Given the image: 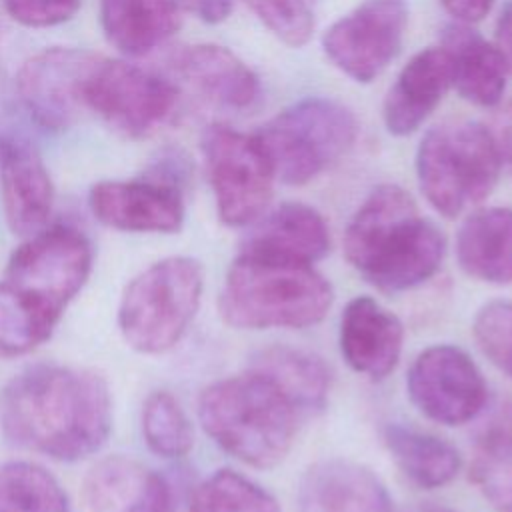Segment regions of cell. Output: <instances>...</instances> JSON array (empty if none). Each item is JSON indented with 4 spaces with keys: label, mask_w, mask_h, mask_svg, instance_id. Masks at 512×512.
Instances as JSON below:
<instances>
[{
    "label": "cell",
    "mask_w": 512,
    "mask_h": 512,
    "mask_svg": "<svg viewBox=\"0 0 512 512\" xmlns=\"http://www.w3.org/2000/svg\"><path fill=\"white\" fill-rule=\"evenodd\" d=\"M106 40L126 56H142L168 40L180 26L174 0H100Z\"/></svg>",
    "instance_id": "obj_22"
},
{
    "label": "cell",
    "mask_w": 512,
    "mask_h": 512,
    "mask_svg": "<svg viewBox=\"0 0 512 512\" xmlns=\"http://www.w3.org/2000/svg\"><path fill=\"white\" fill-rule=\"evenodd\" d=\"M406 24V0H364L324 32L322 48L340 72L366 84L396 58Z\"/></svg>",
    "instance_id": "obj_12"
},
{
    "label": "cell",
    "mask_w": 512,
    "mask_h": 512,
    "mask_svg": "<svg viewBox=\"0 0 512 512\" xmlns=\"http://www.w3.org/2000/svg\"><path fill=\"white\" fill-rule=\"evenodd\" d=\"M254 14L286 44L302 46L314 30L310 0H244Z\"/></svg>",
    "instance_id": "obj_32"
},
{
    "label": "cell",
    "mask_w": 512,
    "mask_h": 512,
    "mask_svg": "<svg viewBox=\"0 0 512 512\" xmlns=\"http://www.w3.org/2000/svg\"><path fill=\"white\" fill-rule=\"evenodd\" d=\"M98 54L50 48L32 56L18 72V94L30 116L44 128L62 130L80 112V86Z\"/></svg>",
    "instance_id": "obj_14"
},
{
    "label": "cell",
    "mask_w": 512,
    "mask_h": 512,
    "mask_svg": "<svg viewBox=\"0 0 512 512\" xmlns=\"http://www.w3.org/2000/svg\"><path fill=\"white\" fill-rule=\"evenodd\" d=\"M146 476L148 472L132 458H104L84 478V504L90 512H122Z\"/></svg>",
    "instance_id": "obj_30"
},
{
    "label": "cell",
    "mask_w": 512,
    "mask_h": 512,
    "mask_svg": "<svg viewBox=\"0 0 512 512\" xmlns=\"http://www.w3.org/2000/svg\"><path fill=\"white\" fill-rule=\"evenodd\" d=\"M202 154L220 220L248 226L260 218L272 198L276 174L256 136L212 124L202 134Z\"/></svg>",
    "instance_id": "obj_9"
},
{
    "label": "cell",
    "mask_w": 512,
    "mask_h": 512,
    "mask_svg": "<svg viewBox=\"0 0 512 512\" xmlns=\"http://www.w3.org/2000/svg\"><path fill=\"white\" fill-rule=\"evenodd\" d=\"M460 268L480 282L512 284V208H480L462 222L456 236Z\"/></svg>",
    "instance_id": "obj_21"
},
{
    "label": "cell",
    "mask_w": 512,
    "mask_h": 512,
    "mask_svg": "<svg viewBox=\"0 0 512 512\" xmlns=\"http://www.w3.org/2000/svg\"><path fill=\"white\" fill-rule=\"evenodd\" d=\"M492 136H494V142L498 146V152H500L502 160L512 162V98L508 100V104L498 114L496 130L492 132Z\"/></svg>",
    "instance_id": "obj_37"
},
{
    "label": "cell",
    "mask_w": 512,
    "mask_h": 512,
    "mask_svg": "<svg viewBox=\"0 0 512 512\" xmlns=\"http://www.w3.org/2000/svg\"><path fill=\"white\" fill-rule=\"evenodd\" d=\"M470 478L494 512H512V416L494 422L478 440Z\"/></svg>",
    "instance_id": "obj_27"
},
{
    "label": "cell",
    "mask_w": 512,
    "mask_h": 512,
    "mask_svg": "<svg viewBox=\"0 0 512 512\" xmlns=\"http://www.w3.org/2000/svg\"><path fill=\"white\" fill-rule=\"evenodd\" d=\"M92 262V244L74 226H44L28 236L0 278V354L24 356L44 344L86 284Z\"/></svg>",
    "instance_id": "obj_2"
},
{
    "label": "cell",
    "mask_w": 512,
    "mask_h": 512,
    "mask_svg": "<svg viewBox=\"0 0 512 512\" xmlns=\"http://www.w3.org/2000/svg\"><path fill=\"white\" fill-rule=\"evenodd\" d=\"M384 444L404 476L420 488L432 490L446 486L460 470L462 460L458 450L436 434L412 426L388 424L384 428Z\"/></svg>",
    "instance_id": "obj_25"
},
{
    "label": "cell",
    "mask_w": 512,
    "mask_h": 512,
    "mask_svg": "<svg viewBox=\"0 0 512 512\" xmlns=\"http://www.w3.org/2000/svg\"><path fill=\"white\" fill-rule=\"evenodd\" d=\"M344 254L366 282L392 294L416 288L438 272L446 238L404 188L382 184L350 218Z\"/></svg>",
    "instance_id": "obj_3"
},
{
    "label": "cell",
    "mask_w": 512,
    "mask_h": 512,
    "mask_svg": "<svg viewBox=\"0 0 512 512\" xmlns=\"http://www.w3.org/2000/svg\"><path fill=\"white\" fill-rule=\"evenodd\" d=\"M254 136L276 178L290 186H302L352 148L358 122L352 110L338 100L310 96L284 108Z\"/></svg>",
    "instance_id": "obj_8"
},
{
    "label": "cell",
    "mask_w": 512,
    "mask_h": 512,
    "mask_svg": "<svg viewBox=\"0 0 512 512\" xmlns=\"http://www.w3.org/2000/svg\"><path fill=\"white\" fill-rule=\"evenodd\" d=\"M204 290V268L192 256L162 258L136 274L118 304V330L140 354L174 348L192 324Z\"/></svg>",
    "instance_id": "obj_6"
},
{
    "label": "cell",
    "mask_w": 512,
    "mask_h": 512,
    "mask_svg": "<svg viewBox=\"0 0 512 512\" xmlns=\"http://www.w3.org/2000/svg\"><path fill=\"white\" fill-rule=\"evenodd\" d=\"M0 196L14 234L32 236L46 226L54 186L40 152L18 132L0 134Z\"/></svg>",
    "instance_id": "obj_15"
},
{
    "label": "cell",
    "mask_w": 512,
    "mask_h": 512,
    "mask_svg": "<svg viewBox=\"0 0 512 512\" xmlns=\"http://www.w3.org/2000/svg\"><path fill=\"white\" fill-rule=\"evenodd\" d=\"M172 64L182 78L218 106L246 110L260 98L256 74L224 46H186L174 54Z\"/></svg>",
    "instance_id": "obj_20"
},
{
    "label": "cell",
    "mask_w": 512,
    "mask_h": 512,
    "mask_svg": "<svg viewBox=\"0 0 512 512\" xmlns=\"http://www.w3.org/2000/svg\"><path fill=\"white\" fill-rule=\"evenodd\" d=\"M240 250L314 264L330 250V230L316 208L302 202H284L252 222Z\"/></svg>",
    "instance_id": "obj_19"
},
{
    "label": "cell",
    "mask_w": 512,
    "mask_h": 512,
    "mask_svg": "<svg viewBox=\"0 0 512 512\" xmlns=\"http://www.w3.org/2000/svg\"><path fill=\"white\" fill-rule=\"evenodd\" d=\"M122 512H174V496L170 484L160 476L148 472L136 496Z\"/></svg>",
    "instance_id": "obj_34"
},
{
    "label": "cell",
    "mask_w": 512,
    "mask_h": 512,
    "mask_svg": "<svg viewBox=\"0 0 512 512\" xmlns=\"http://www.w3.org/2000/svg\"><path fill=\"white\" fill-rule=\"evenodd\" d=\"M296 512H394L382 480L364 464L330 458L312 464L298 484Z\"/></svg>",
    "instance_id": "obj_17"
},
{
    "label": "cell",
    "mask_w": 512,
    "mask_h": 512,
    "mask_svg": "<svg viewBox=\"0 0 512 512\" xmlns=\"http://www.w3.org/2000/svg\"><path fill=\"white\" fill-rule=\"evenodd\" d=\"M422 512H454V510H448V508H426Z\"/></svg>",
    "instance_id": "obj_39"
},
{
    "label": "cell",
    "mask_w": 512,
    "mask_h": 512,
    "mask_svg": "<svg viewBox=\"0 0 512 512\" xmlns=\"http://www.w3.org/2000/svg\"><path fill=\"white\" fill-rule=\"evenodd\" d=\"M250 370L270 380L298 410L318 412L326 406L330 392V370L314 354L292 346H268L252 358Z\"/></svg>",
    "instance_id": "obj_24"
},
{
    "label": "cell",
    "mask_w": 512,
    "mask_h": 512,
    "mask_svg": "<svg viewBox=\"0 0 512 512\" xmlns=\"http://www.w3.org/2000/svg\"><path fill=\"white\" fill-rule=\"evenodd\" d=\"M442 46L452 58V84L460 96L484 108L496 106L502 100L508 70L500 50L468 26H448Z\"/></svg>",
    "instance_id": "obj_23"
},
{
    "label": "cell",
    "mask_w": 512,
    "mask_h": 512,
    "mask_svg": "<svg viewBox=\"0 0 512 512\" xmlns=\"http://www.w3.org/2000/svg\"><path fill=\"white\" fill-rule=\"evenodd\" d=\"M6 12L30 28H48L70 20L80 0H2Z\"/></svg>",
    "instance_id": "obj_33"
},
{
    "label": "cell",
    "mask_w": 512,
    "mask_h": 512,
    "mask_svg": "<svg viewBox=\"0 0 512 512\" xmlns=\"http://www.w3.org/2000/svg\"><path fill=\"white\" fill-rule=\"evenodd\" d=\"M334 292L312 264L240 250L220 292L222 318L242 330L308 328L330 310Z\"/></svg>",
    "instance_id": "obj_4"
},
{
    "label": "cell",
    "mask_w": 512,
    "mask_h": 512,
    "mask_svg": "<svg viewBox=\"0 0 512 512\" xmlns=\"http://www.w3.org/2000/svg\"><path fill=\"white\" fill-rule=\"evenodd\" d=\"M472 334L482 354L512 378V302L484 304L474 318Z\"/></svg>",
    "instance_id": "obj_31"
},
{
    "label": "cell",
    "mask_w": 512,
    "mask_h": 512,
    "mask_svg": "<svg viewBox=\"0 0 512 512\" xmlns=\"http://www.w3.org/2000/svg\"><path fill=\"white\" fill-rule=\"evenodd\" d=\"M0 424L14 446L76 462L96 454L110 436V388L92 370L36 364L4 388Z\"/></svg>",
    "instance_id": "obj_1"
},
{
    "label": "cell",
    "mask_w": 512,
    "mask_h": 512,
    "mask_svg": "<svg viewBox=\"0 0 512 512\" xmlns=\"http://www.w3.org/2000/svg\"><path fill=\"white\" fill-rule=\"evenodd\" d=\"M406 390L432 422L460 426L474 420L488 398V384L470 354L452 344H434L410 364Z\"/></svg>",
    "instance_id": "obj_11"
},
{
    "label": "cell",
    "mask_w": 512,
    "mask_h": 512,
    "mask_svg": "<svg viewBox=\"0 0 512 512\" xmlns=\"http://www.w3.org/2000/svg\"><path fill=\"white\" fill-rule=\"evenodd\" d=\"M404 346L400 318L370 296L352 298L340 318V352L346 364L372 380L386 378Z\"/></svg>",
    "instance_id": "obj_16"
},
{
    "label": "cell",
    "mask_w": 512,
    "mask_h": 512,
    "mask_svg": "<svg viewBox=\"0 0 512 512\" xmlns=\"http://www.w3.org/2000/svg\"><path fill=\"white\" fill-rule=\"evenodd\" d=\"M0 512H70V500L44 466L6 460L0 464Z\"/></svg>",
    "instance_id": "obj_26"
},
{
    "label": "cell",
    "mask_w": 512,
    "mask_h": 512,
    "mask_svg": "<svg viewBox=\"0 0 512 512\" xmlns=\"http://www.w3.org/2000/svg\"><path fill=\"white\" fill-rule=\"evenodd\" d=\"M188 512H282L276 498L240 472L222 468L192 492Z\"/></svg>",
    "instance_id": "obj_28"
},
{
    "label": "cell",
    "mask_w": 512,
    "mask_h": 512,
    "mask_svg": "<svg viewBox=\"0 0 512 512\" xmlns=\"http://www.w3.org/2000/svg\"><path fill=\"white\" fill-rule=\"evenodd\" d=\"M176 100L178 90L166 78L104 56L94 58L80 86V106L130 138H142L162 124Z\"/></svg>",
    "instance_id": "obj_10"
},
{
    "label": "cell",
    "mask_w": 512,
    "mask_h": 512,
    "mask_svg": "<svg viewBox=\"0 0 512 512\" xmlns=\"http://www.w3.org/2000/svg\"><path fill=\"white\" fill-rule=\"evenodd\" d=\"M146 446L162 458H184L194 446V428L178 398L166 390L146 396L140 412Z\"/></svg>",
    "instance_id": "obj_29"
},
{
    "label": "cell",
    "mask_w": 512,
    "mask_h": 512,
    "mask_svg": "<svg viewBox=\"0 0 512 512\" xmlns=\"http://www.w3.org/2000/svg\"><path fill=\"white\" fill-rule=\"evenodd\" d=\"M496 48L512 72V2H508L496 22Z\"/></svg>",
    "instance_id": "obj_38"
},
{
    "label": "cell",
    "mask_w": 512,
    "mask_h": 512,
    "mask_svg": "<svg viewBox=\"0 0 512 512\" xmlns=\"http://www.w3.org/2000/svg\"><path fill=\"white\" fill-rule=\"evenodd\" d=\"M88 204L104 226L122 232L172 234L184 224V198L174 174L96 182Z\"/></svg>",
    "instance_id": "obj_13"
},
{
    "label": "cell",
    "mask_w": 512,
    "mask_h": 512,
    "mask_svg": "<svg viewBox=\"0 0 512 512\" xmlns=\"http://www.w3.org/2000/svg\"><path fill=\"white\" fill-rule=\"evenodd\" d=\"M452 82V58L444 46L414 54L384 98L382 116L388 132L412 134L436 110Z\"/></svg>",
    "instance_id": "obj_18"
},
{
    "label": "cell",
    "mask_w": 512,
    "mask_h": 512,
    "mask_svg": "<svg viewBox=\"0 0 512 512\" xmlns=\"http://www.w3.org/2000/svg\"><path fill=\"white\" fill-rule=\"evenodd\" d=\"M174 2L178 4V8H184L186 12L194 14L206 24L224 22L234 8V0H174Z\"/></svg>",
    "instance_id": "obj_35"
},
{
    "label": "cell",
    "mask_w": 512,
    "mask_h": 512,
    "mask_svg": "<svg viewBox=\"0 0 512 512\" xmlns=\"http://www.w3.org/2000/svg\"><path fill=\"white\" fill-rule=\"evenodd\" d=\"M440 2L446 8V12H450L456 20L464 24L482 20L494 4V0H440Z\"/></svg>",
    "instance_id": "obj_36"
},
{
    "label": "cell",
    "mask_w": 512,
    "mask_h": 512,
    "mask_svg": "<svg viewBox=\"0 0 512 512\" xmlns=\"http://www.w3.org/2000/svg\"><path fill=\"white\" fill-rule=\"evenodd\" d=\"M502 156L488 128L472 120L434 126L416 152V176L428 204L446 218L480 204L496 186Z\"/></svg>",
    "instance_id": "obj_7"
},
{
    "label": "cell",
    "mask_w": 512,
    "mask_h": 512,
    "mask_svg": "<svg viewBox=\"0 0 512 512\" xmlns=\"http://www.w3.org/2000/svg\"><path fill=\"white\" fill-rule=\"evenodd\" d=\"M298 416L292 402L250 368L240 376L212 382L198 398L204 432L252 468H272L286 458Z\"/></svg>",
    "instance_id": "obj_5"
}]
</instances>
